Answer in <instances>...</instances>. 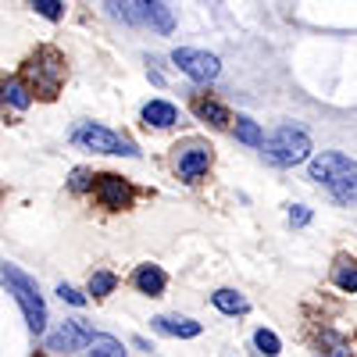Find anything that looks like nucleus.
Instances as JSON below:
<instances>
[{
  "instance_id": "nucleus-1",
  "label": "nucleus",
  "mask_w": 357,
  "mask_h": 357,
  "mask_svg": "<svg viewBox=\"0 0 357 357\" xmlns=\"http://www.w3.org/2000/svg\"><path fill=\"white\" fill-rule=\"evenodd\" d=\"M0 279H4L8 289L15 293V301H18L25 321H29V329L43 333V329H47V304H43V296L36 293V282L29 279V275H22L18 268H4V272H0Z\"/></svg>"
},
{
  "instance_id": "nucleus-2",
  "label": "nucleus",
  "mask_w": 357,
  "mask_h": 357,
  "mask_svg": "<svg viewBox=\"0 0 357 357\" xmlns=\"http://www.w3.org/2000/svg\"><path fill=\"white\" fill-rule=\"evenodd\" d=\"M257 146H264V158L279 165V168H293V165H301L311 158V139L304 129H279L272 139H261Z\"/></svg>"
},
{
  "instance_id": "nucleus-3",
  "label": "nucleus",
  "mask_w": 357,
  "mask_h": 357,
  "mask_svg": "<svg viewBox=\"0 0 357 357\" xmlns=\"http://www.w3.org/2000/svg\"><path fill=\"white\" fill-rule=\"evenodd\" d=\"M25 75H29V82H33V89L40 97H57L61 79H65V57L57 50H40L33 61L25 65Z\"/></svg>"
},
{
  "instance_id": "nucleus-4",
  "label": "nucleus",
  "mask_w": 357,
  "mask_h": 357,
  "mask_svg": "<svg viewBox=\"0 0 357 357\" xmlns=\"http://www.w3.org/2000/svg\"><path fill=\"white\" fill-rule=\"evenodd\" d=\"M72 139L79 143V146H86V151H97V154H126V158H139V146L132 143V139H122L118 132H111V129H104V126H79L75 132H72Z\"/></svg>"
},
{
  "instance_id": "nucleus-5",
  "label": "nucleus",
  "mask_w": 357,
  "mask_h": 357,
  "mask_svg": "<svg viewBox=\"0 0 357 357\" xmlns=\"http://www.w3.org/2000/svg\"><path fill=\"white\" fill-rule=\"evenodd\" d=\"M172 61L178 65V72H186L197 82H211L222 72V61L215 54H204V50H190V47H178L172 50Z\"/></svg>"
},
{
  "instance_id": "nucleus-6",
  "label": "nucleus",
  "mask_w": 357,
  "mask_h": 357,
  "mask_svg": "<svg viewBox=\"0 0 357 357\" xmlns=\"http://www.w3.org/2000/svg\"><path fill=\"white\" fill-rule=\"evenodd\" d=\"M89 336H93V329L86 321H65L54 336H47V350L50 354H72V350H82Z\"/></svg>"
},
{
  "instance_id": "nucleus-7",
  "label": "nucleus",
  "mask_w": 357,
  "mask_h": 357,
  "mask_svg": "<svg viewBox=\"0 0 357 357\" xmlns=\"http://www.w3.org/2000/svg\"><path fill=\"white\" fill-rule=\"evenodd\" d=\"M175 168H178V178H186V183H197V178H200L207 168H211V151H207V146H200V143L183 146V151H178Z\"/></svg>"
},
{
  "instance_id": "nucleus-8",
  "label": "nucleus",
  "mask_w": 357,
  "mask_h": 357,
  "mask_svg": "<svg viewBox=\"0 0 357 357\" xmlns=\"http://www.w3.org/2000/svg\"><path fill=\"white\" fill-rule=\"evenodd\" d=\"M97 200H100L104 207H111V211H122V207L132 204V186L126 183V178H118V175H100Z\"/></svg>"
},
{
  "instance_id": "nucleus-9",
  "label": "nucleus",
  "mask_w": 357,
  "mask_h": 357,
  "mask_svg": "<svg viewBox=\"0 0 357 357\" xmlns=\"http://www.w3.org/2000/svg\"><path fill=\"white\" fill-rule=\"evenodd\" d=\"M347 168H357L354 158H347V154H321L318 161H311V178L325 186V183H333L340 172H347Z\"/></svg>"
},
{
  "instance_id": "nucleus-10",
  "label": "nucleus",
  "mask_w": 357,
  "mask_h": 357,
  "mask_svg": "<svg viewBox=\"0 0 357 357\" xmlns=\"http://www.w3.org/2000/svg\"><path fill=\"white\" fill-rule=\"evenodd\" d=\"M132 282H136V289L146 293V296H161L165 286H168V279H165V272H161L158 264H139L136 275H132Z\"/></svg>"
},
{
  "instance_id": "nucleus-11",
  "label": "nucleus",
  "mask_w": 357,
  "mask_h": 357,
  "mask_svg": "<svg viewBox=\"0 0 357 357\" xmlns=\"http://www.w3.org/2000/svg\"><path fill=\"white\" fill-rule=\"evenodd\" d=\"M154 325H158L161 333H168V336H178V340H193V336H200V321H193V318L161 314V318H154Z\"/></svg>"
},
{
  "instance_id": "nucleus-12",
  "label": "nucleus",
  "mask_w": 357,
  "mask_h": 357,
  "mask_svg": "<svg viewBox=\"0 0 357 357\" xmlns=\"http://www.w3.org/2000/svg\"><path fill=\"white\" fill-rule=\"evenodd\" d=\"M0 100L18 107V111H25L29 104H33V89H29L22 79H8V82H0Z\"/></svg>"
},
{
  "instance_id": "nucleus-13",
  "label": "nucleus",
  "mask_w": 357,
  "mask_h": 357,
  "mask_svg": "<svg viewBox=\"0 0 357 357\" xmlns=\"http://www.w3.org/2000/svg\"><path fill=\"white\" fill-rule=\"evenodd\" d=\"M143 118H146V126H154V129H168V126L178 122V111L165 100H151L143 107Z\"/></svg>"
},
{
  "instance_id": "nucleus-14",
  "label": "nucleus",
  "mask_w": 357,
  "mask_h": 357,
  "mask_svg": "<svg viewBox=\"0 0 357 357\" xmlns=\"http://www.w3.org/2000/svg\"><path fill=\"white\" fill-rule=\"evenodd\" d=\"M143 8H146V18H151V25L158 29V33H172V8H168V0H143Z\"/></svg>"
},
{
  "instance_id": "nucleus-15",
  "label": "nucleus",
  "mask_w": 357,
  "mask_h": 357,
  "mask_svg": "<svg viewBox=\"0 0 357 357\" xmlns=\"http://www.w3.org/2000/svg\"><path fill=\"white\" fill-rule=\"evenodd\" d=\"M82 350H86V354H93V357H122V354H126V347L118 343V340H111V336H97V333L86 340Z\"/></svg>"
},
{
  "instance_id": "nucleus-16",
  "label": "nucleus",
  "mask_w": 357,
  "mask_h": 357,
  "mask_svg": "<svg viewBox=\"0 0 357 357\" xmlns=\"http://www.w3.org/2000/svg\"><path fill=\"white\" fill-rule=\"evenodd\" d=\"M193 111H197V118H204V122H211V126H229V111L222 107V104H215V100H197L193 104Z\"/></svg>"
},
{
  "instance_id": "nucleus-17",
  "label": "nucleus",
  "mask_w": 357,
  "mask_h": 357,
  "mask_svg": "<svg viewBox=\"0 0 357 357\" xmlns=\"http://www.w3.org/2000/svg\"><path fill=\"white\" fill-rule=\"evenodd\" d=\"M211 301H215V307L225 311V314H243V311H247V301H243L236 289H218Z\"/></svg>"
},
{
  "instance_id": "nucleus-18",
  "label": "nucleus",
  "mask_w": 357,
  "mask_h": 357,
  "mask_svg": "<svg viewBox=\"0 0 357 357\" xmlns=\"http://www.w3.org/2000/svg\"><path fill=\"white\" fill-rule=\"evenodd\" d=\"M236 139L247 143V146H257L264 136H261V126L254 122V118H236Z\"/></svg>"
},
{
  "instance_id": "nucleus-19",
  "label": "nucleus",
  "mask_w": 357,
  "mask_h": 357,
  "mask_svg": "<svg viewBox=\"0 0 357 357\" xmlns=\"http://www.w3.org/2000/svg\"><path fill=\"white\" fill-rule=\"evenodd\" d=\"M336 286L343 293H354L357 289V268H354V261H340L336 264Z\"/></svg>"
},
{
  "instance_id": "nucleus-20",
  "label": "nucleus",
  "mask_w": 357,
  "mask_h": 357,
  "mask_svg": "<svg viewBox=\"0 0 357 357\" xmlns=\"http://www.w3.org/2000/svg\"><path fill=\"white\" fill-rule=\"evenodd\" d=\"M254 347H257L261 354H268V357H275V354L282 350L279 336H275V333H268V329H257V333H254Z\"/></svg>"
},
{
  "instance_id": "nucleus-21",
  "label": "nucleus",
  "mask_w": 357,
  "mask_h": 357,
  "mask_svg": "<svg viewBox=\"0 0 357 357\" xmlns=\"http://www.w3.org/2000/svg\"><path fill=\"white\" fill-rule=\"evenodd\" d=\"M114 286H118V279L111 272H93V279H89V293L93 296H107Z\"/></svg>"
},
{
  "instance_id": "nucleus-22",
  "label": "nucleus",
  "mask_w": 357,
  "mask_h": 357,
  "mask_svg": "<svg viewBox=\"0 0 357 357\" xmlns=\"http://www.w3.org/2000/svg\"><path fill=\"white\" fill-rule=\"evenodd\" d=\"M111 4V15L114 18H126V22H139V11H132L136 0H107Z\"/></svg>"
},
{
  "instance_id": "nucleus-23",
  "label": "nucleus",
  "mask_w": 357,
  "mask_h": 357,
  "mask_svg": "<svg viewBox=\"0 0 357 357\" xmlns=\"http://www.w3.org/2000/svg\"><path fill=\"white\" fill-rule=\"evenodd\" d=\"M33 8H36L43 18H50V22H57V18L65 15V4H61V0H33Z\"/></svg>"
},
{
  "instance_id": "nucleus-24",
  "label": "nucleus",
  "mask_w": 357,
  "mask_h": 357,
  "mask_svg": "<svg viewBox=\"0 0 357 357\" xmlns=\"http://www.w3.org/2000/svg\"><path fill=\"white\" fill-rule=\"evenodd\" d=\"M89 178H93V175H89L86 168H75V172H72V183H68V186H72L75 193H82V190H89Z\"/></svg>"
},
{
  "instance_id": "nucleus-25",
  "label": "nucleus",
  "mask_w": 357,
  "mask_h": 357,
  "mask_svg": "<svg viewBox=\"0 0 357 357\" xmlns=\"http://www.w3.org/2000/svg\"><path fill=\"white\" fill-rule=\"evenodd\" d=\"M57 296H61V301H68V304H75V307H82V304H86V296H82V293H75L72 286H57Z\"/></svg>"
},
{
  "instance_id": "nucleus-26",
  "label": "nucleus",
  "mask_w": 357,
  "mask_h": 357,
  "mask_svg": "<svg viewBox=\"0 0 357 357\" xmlns=\"http://www.w3.org/2000/svg\"><path fill=\"white\" fill-rule=\"evenodd\" d=\"M289 222H293V225H307V222H311V211H307V207H293Z\"/></svg>"
}]
</instances>
